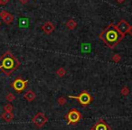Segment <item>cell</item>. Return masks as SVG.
<instances>
[{
  "label": "cell",
  "instance_id": "obj_1",
  "mask_svg": "<svg viewBox=\"0 0 132 130\" xmlns=\"http://www.w3.org/2000/svg\"><path fill=\"white\" fill-rule=\"evenodd\" d=\"M99 37L110 49L115 48V46L118 45L120 42V41L124 38L119 32L117 26L113 24H109L105 29H103L100 33Z\"/></svg>",
  "mask_w": 132,
  "mask_h": 130
},
{
  "label": "cell",
  "instance_id": "obj_2",
  "mask_svg": "<svg viewBox=\"0 0 132 130\" xmlns=\"http://www.w3.org/2000/svg\"><path fill=\"white\" fill-rule=\"evenodd\" d=\"M20 65L18 59L10 51H6L2 56H0V70L5 75L10 76Z\"/></svg>",
  "mask_w": 132,
  "mask_h": 130
},
{
  "label": "cell",
  "instance_id": "obj_3",
  "mask_svg": "<svg viewBox=\"0 0 132 130\" xmlns=\"http://www.w3.org/2000/svg\"><path fill=\"white\" fill-rule=\"evenodd\" d=\"M70 99H75L79 101V103L83 107H88L93 101L92 96L87 90H82L78 96H69Z\"/></svg>",
  "mask_w": 132,
  "mask_h": 130
},
{
  "label": "cell",
  "instance_id": "obj_4",
  "mask_svg": "<svg viewBox=\"0 0 132 130\" xmlns=\"http://www.w3.org/2000/svg\"><path fill=\"white\" fill-rule=\"evenodd\" d=\"M65 119L68 125H76L81 119V113L76 108H72L66 113Z\"/></svg>",
  "mask_w": 132,
  "mask_h": 130
},
{
  "label": "cell",
  "instance_id": "obj_5",
  "mask_svg": "<svg viewBox=\"0 0 132 130\" xmlns=\"http://www.w3.org/2000/svg\"><path fill=\"white\" fill-rule=\"evenodd\" d=\"M48 121V117H46V115L44 113V112H38L36 113L34 117L32 118V122L34 123L35 126L37 127H42L44 125L47 123Z\"/></svg>",
  "mask_w": 132,
  "mask_h": 130
},
{
  "label": "cell",
  "instance_id": "obj_6",
  "mask_svg": "<svg viewBox=\"0 0 132 130\" xmlns=\"http://www.w3.org/2000/svg\"><path fill=\"white\" fill-rule=\"evenodd\" d=\"M28 81H24L21 77H17L15 81L12 82L11 86L16 92H22L26 88Z\"/></svg>",
  "mask_w": 132,
  "mask_h": 130
},
{
  "label": "cell",
  "instance_id": "obj_7",
  "mask_svg": "<svg viewBox=\"0 0 132 130\" xmlns=\"http://www.w3.org/2000/svg\"><path fill=\"white\" fill-rule=\"evenodd\" d=\"M90 130H112V129L104 119L100 118L99 120L92 126Z\"/></svg>",
  "mask_w": 132,
  "mask_h": 130
},
{
  "label": "cell",
  "instance_id": "obj_8",
  "mask_svg": "<svg viewBox=\"0 0 132 130\" xmlns=\"http://www.w3.org/2000/svg\"><path fill=\"white\" fill-rule=\"evenodd\" d=\"M116 26H117L119 32L121 33V35H122L123 37H125L126 33H128V29H129V27H130V24H128L126 20H120Z\"/></svg>",
  "mask_w": 132,
  "mask_h": 130
},
{
  "label": "cell",
  "instance_id": "obj_9",
  "mask_svg": "<svg viewBox=\"0 0 132 130\" xmlns=\"http://www.w3.org/2000/svg\"><path fill=\"white\" fill-rule=\"evenodd\" d=\"M0 16H1L2 20L5 22V24H10L14 22V15L7 11H5V10L1 11L0 12Z\"/></svg>",
  "mask_w": 132,
  "mask_h": 130
},
{
  "label": "cell",
  "instance_id": "obj_10",
  "mask_svg": "<svg viewBox=\"0 0 132 130\" xmlns=\"http://www.w3.org/2000/svg\"><path fill=\"white\" fill-rule=\"evenodd\" d=\"M41 29H42L46 34H50V33H53V30H54V25H53L51 22H45L41 26Z\"/></svg>",
  "mask_w": 132,
  "mask_h": 130
},
{
  "label": "cell",
  "instance_id": "obj_11",
  "mask_svg": "<svg viewBox=\"0 0 132 130\" xmlns=\"http://www.w3.org/2000/svg\"><path fill=\"white\" fill-rule=\"evenodd\" d=\"M24 98L27 101L31 102V101H33V100H35V98H36V94H35L32 90H29L24 94Z\"/></svg>",
  "mask_w": 132,
  "mask_h": 130
},
{
  "label": "cell",
  "instance_id": "obj_12",
  "mask_svg": "<svg viewBox=\"0 0 132 130\" xmlns=\"http://www.w3.org/2000/svg\"><path fill=\"white\" fill-rule=\"evenodd\" d=\"M14 117H15V116H14V114L12 113V112L5 111L4 113L1 115V117H2L6 122H10V121H12L14 119Z\"/></svg>",
  "mask_w": 132,
  "mask_h": 130
},
{
  "label": "cell",
  "instance_id": "obj_13",
  "mask_svg": "<svg viewBox=\"0 0 132 130\" xmlns=\"http://www.w3.org/2000/svg\"><path fill=\"white\" fill-rule=\"evenodd\" d=\"M65 25H66V27L68 28V29L73 30L74 28L77 26V22H76L74 19H70V20H68L67 22H66Z\"/></svg>",
  "mask_w": 132,
  "mask_h": 130
},
{
  "label": "cell",
  "instance_id": "obj_14",
  "mask_svg": "<svg viewBox=\"0 0 132 130\" xmlns=\"http://www.w3.org/2000/svg\"><path fill=\"white\" fill-rule=\"evenodd\" d=\"M56 74L59 76V77H63L66 74V71L64 68H59L58 70L56 71Z\"/></svg>",
  "mask_w": 132,
  "mask_h": 130
},
{
  "label": "cell",
  "instance_id": "obj_15",
  "mask_svg": "<svg viewBox=\"0 0 132 130\" xmlns=\"http://www.w3.org/2000/svg\"><path fill=\"white\" fill-rule=\"evenodd\" d=\"M120 93L122 94L123 96H128V94H129V89L127 86L122 87V89L120 90Z\"/></svg>",
  "mask_w": 132,
  "mask_h": 130
},
{
  "label": "cell",
  "instance_id": "obj_16",
  "mask_svg": "<svg viewBox=\"0 0 132 130\" xmlns=\"http://www.w3.org/2000/svg\"><path fill=\"white\" fill-rule=\"evenodd\" d=\"M13 109H14L13 106H12L10 103H8V104H6V105H5V106H4V110H5V111H6V112H12V111H13Z\"/></svg>",
  "mask_w": 132,
  "mask_h": 130
},
{
  "label": "cell",
  "instance_id": "obj_17",
  "mask_svg": "<svg viewBox=\"0 0 132 130\" xmlns=\"http://www.w3.org/2000/svg\"><path fill=\"white\" fill-rule=\"evenodd\" d=\"M15 99V96L14 95V94L8 93L7 95H6V100L9 101V102H12V101H14Z\"/></svg>",
  "mask_w": 132,
  "mask_h": 130
},
{
  "label": "cell",
  "instance_id": "obj_18",
  "mask_svg": "<svg viewBox=\"0 0 132 130\" xmlns=\"http://www.w3.org/2000/svg\"><path fill=\"white\" fill-rule=\"evenodd\" d=\"M112 60H113L114 62H116V63H118V62L120 60V55L118 54V53L114 54L113 56H112Z\"/></svg>",
  "mask_w": 132,
  "mask_h": 130
},
{
  "label": "cell",
  "instance_id": "obj_19",
  "mask_svg": "<svg viewBox=\"0 0 132 130\" xmlns=\"http://www.w3.org/2000/svg\"><path fill=\"white\" fill-rule=\"evenodd\" d=\"M57 102H58L59 105H61V106H62V105H64L66 103V99L63 97H61L59 98L58 99H57Z\"/></svg>",
  "mask_w": 132,
  "mask_h": 130
},
{
  "label": "cell",
  "instance_id": "obj_20",
  "mask_svg": "<svg viewBox=\"0 0 132 130\" xmlns=\"http://www.w3.org/2000/svg\"><path fill=\"white\" fill-rule=\"evenodd\" d=\"M9 0H0V5H6Z\"/></svg>",
  "mask_w": 132,
  "mask_h": 130
},
{
  "label": "cell",
  "instance_id": "obj_21",
  "mask_svg": "<svg viewBox=\"0 0 132 130\" xmlns=\"http://www.w3.org/2000/svg\"><path fill=\"white\" fill-rule=\"evenodd\" d=\"M128 33H129L130 35L132 36V24L130 25V27H129V29H128Z\"/></svg>",
  "mask_w": 132,
  "mask_h": 130
},
{
  "label": "cell",
  "instance_id": "obj_22",
  "mask_svg": "<svg viewBox=\"0 0 132 130\" xmlns=\"http://www.w3.org/2000/svg\"><path fill=\"white\" fill-rule=\"evenodd\" d=\"M28 1H29V0H19V2L22 3V4H26Z\"/></svg>",
  "mask_w": 132,
  "mask_h": 130
},
{
  "label": "cell",
  "instance_id": "obj_23",
  "mask_svg": "<svg viewBox=\"0 0 132 130\" xmlns=\"http://www.w3.org/2000/svg\"><path fill=\"white\" fill-rule=\"evenodd\" d=\"M124 1H125V0H117V2L119 3V4H122Z\"/></svg>",
  "mask_w": 132,
  "mask_h": 130
},
{
  "label": "cell",
  "instance_id": "obj_24",
  "mask_svg": "<svg viewBox=\"0 0 132 130\" xmlns=\"http://www.w3.org/2000/svg\"><path fill=\"white\" fill-rule=\"evenodd\" d=\"M0 24H1V22H0Z\"/></svg>",
  "mask_w": 132,
  "mask_h": 130
}]
</instances>
